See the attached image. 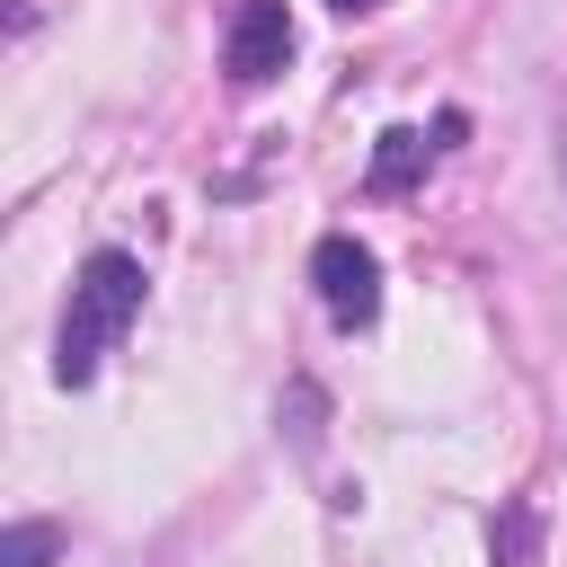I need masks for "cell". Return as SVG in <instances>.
Returning <instances> with one entry per match:
<instances>
[{"label":"cell","instance_id":"6da1fadb","mask_svg":"<svg viewBox=\"0 0 567 567\" xmlns=\"http://www.w3.org/2000/svg\"><path fill=\"white\" fill-rule=\"evenodd\" d=\"M133 310H142V257L89 248V266H80V284H71V310H62V328H53V381L80 390V381L106 363V346L133 328Z\"/></svg>","mask_w":567,"mask_h":567},{"label":"cell","instance_id":"7a4b0ae2","mask_svg":"<svg viewBox=\"0 0 567 567\" xmlns=\"http://www.w3.org/2000/svg\"><path fill=\"white\" fill-rule=\"evenodd\" d=\"M310 284H319V310L337 328H372L381 319V257L354 239V230H328L310 248Z\"/></svg>","mask_w":567,"mask_h":567},{"label":"cell","instance_id":"3957f363","mask_svg":"<svg viewBox=\"0 0 567 567\" xmlns=\"http://www.w3.org/2000/svg\"><path fill=\"white\" fill-rule=\"evenodd\" d=\"M284 62H292V18H284V0H239L230 44H221V71H230L239 89H266Z\"/></svg>","mask_w":567,"mask_h":567},{"label":"cell","instance_id":"277c9868","mask_svg":"<svg viewBox=\"0 0 567 567\" xmlns=\"http://www.w3.org/2000/svg\"><path fill=\"white\" fill-rule=\"evenodd\" d=\"M425 151H434V142H425V133H408V124H399V133H381V151H372V195H408V186L425 177Z\"/></svg>","mask_w":567,"mask_h":567},{"label":"cell","instance_id":"5b68a950","mask_svg":"<svg viewBox=\"0 0 567 567\" xmlns=\"http://www.w3.org/2000/svg\"><path fill=\"white\" fill-rule=\"evenodd\" d=\"M487 549H496V567H532V558H540V514H532L523 496L496 505V540H487Z\"/></svg>","mask_w":567,"mask_h":567},{"label":"cell","instance_id":"8992f818","mask_svg":"<svg viewBox=\"0 0 567 567\" xmlns=\"http://www.w3.org/2000/svg\"><path fill=\"white\" fill-rule=\"evenodd\" d=\"M62 558V523H9L0 532V567H53Z\"/></svg>","mask_w":567,"mask_h":567},{"label":"cell","instance_id":"52a82bcc","mask_svg":"<svg viewBox=\"0 0 567 567\" xmlns=\"http://www.w3.org/2000/svg\"><path fill=\"white\" fill-rule=\"evenodd\" d=\"M292 443H301V452L319 443V390H310V381H292Z\"/></svg>","mask_w":567,"mask_h":567},{"label":"cell","instance_id":"ba28073f","mask_svg":"<svg viewBox=\"0 0 567 567\" xmlns=\"http://www.w3.org/2000/svg\"><path fill=\"white\" fill-rule=\"evenodd\" d=\"M328 9H372V0H328Z\"/></svg>","mask_w":567,"mask_h":567}]
</instances>
